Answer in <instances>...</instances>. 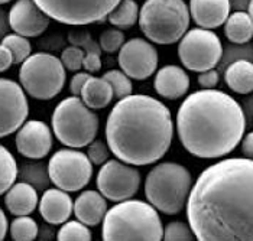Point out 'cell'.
<instances>
[{"label": "cell", "instance_id": "cell-1", "mask_svg": "<svg viewBox=\"0 0 253 241\" xmlns=\"http://www.w3.org/2000/svg\"><path fill=\"white\" fill-rule=\"evenodd\" d=\"M200 241H253V159L229 158L206 168L187 200Z\"/></svg>", "mask_w": 253, "mask_h": 241}, {"label": "cell", "instance_id": "cell-2", "mask_svg": "<svg viewBox=\"0 0 253 241\" xmlns=\"http://www.w3.org/2000/svg\"><path fill=\"white\" fill-rule=\"evenodd\" d=\"M174 138L171 111L145 94L120 99L106 121V140L119 161L146 166L167 155Z\"/></svg>", "mask_w": 253, "mask_h": 241}, {"label": "cell", "instance_id": "cell-3", "mask_svg": "<svg viewBox=\"0 0 253 241\" xmlns=\"http://www.w3.org/2000/svg\"><path fill=\"white\" fill-rule=\"evenodd\" d=\"M176 133L184 149L200 159H218L239 146L246 117L232 96L214 88L190 94L176 111Z\"/></svg>", "mask_w": 253, "mask_h": 241}, {"label": "cell", "instance_id": "cell-4", "mask_svg": "<svg viewBox=\"0 0 253 241\" xmlns=\"http://www.w3.org/2000/svg\"><path fill=\"white\" fill-rule=\"evenodd\" d=\"M164 236L162 221L154 205L140 200H125L107 209L101 237L106 241H159Z\"/></svg>", "mask_w": 253, "mask_h": 241}, {"label": "cell", "instance_id": "cell-5", "mask_svg": "<svg viewBox=\"0 0 253 241\" xmlns=\"http://www.w3.org/2000/svg\"><path fill=\"white\" fill-rule=\"evenodd\" d=\"M193 176L175 162H162L151 169L145 181V195L151 205L167 215L179 214L187 205Z\"/></svg>", "mask_w": 253, "mask_h": 241}, {"label": "cell", "instance_id": "cell-6", "mask_svg": "<svg viewBox=\"0 0 253 241\" xmlns=\"http://www.w3.org/2000/svg\"><path fill=\"white\" fill-rule=\"evenodd\" d=\"M190 9L184 0H146L139 7L142 34L158 45H172L190 28Z\"/></svg>", "mask_w": 253, "mask_h": 241}, {"label": "cell", "instance_id": "cell-7", "mask_svg": "<svg viewBox=\"0 0 253 241\" xmlns=\"http://www.w3.org/2000/svg\"><path fill=\"white\" fill-rule=\"evenodd\" d=\"M51 124L55 138L64 146L80 149L88 146L96 139L98 116L78 96H71L55 107Z\"/></svg>", "mask_w": 253, "mask_h": 241}, {"label": "cell", "instance_id": "cell-8", "mask_svg": "<svg viewBox=\"0 0 253 241\" xmlns=\"http://www.w3.org/2000/svg\"><path fill=\"white\" fill-rule=\"evenodd\" d=\"M65 67L51 54H31L20 65V85L35 100L46 101L57 97L65 85Z\"/></svg>", "mask_w": 253, "mask_h": 241}, {"label": "cell", "instance_id": "cell-9", "mask_svg": "<svg viewBox=\"0 0 253 241\" xmlns=\"http://www.w3.org/2000/svg\"><path fill=\"white\" fill-rule=\"evenodd\" d=\"M178 42V58L190 71L203 72L221 61L223 45L211 29H190Z\"/></svg>", "mask_w": 253, "mask_h": 241}, {"label": "cell", "instance_id": "cell-10", "mask_svg": "<svg viewBox=\"0 0 253 241\" xmlns=\"http://www.w3.org/2000/svg\"><path fill=\"white\" fill-rule=\"evenodd\" d=\"M51 18L64 25L84 26L101 22L122 0H34Z\"/></svg>", "mask_w": 253, "mask_h": 241}, {"label": "cell", "instance_id": "cell-11", "mask_svg": "<svg viewBox=\"0 0 253 241\" xmlns=\"http://www.w3.org/2000/svg\"><path fill=\"white\" fill-rule=\"evenodd\" d=\"M51 182L62 191L76 192L83 189L93 176V163L87 153L73 147L61 149L48 162Z\"/></svg>", "mask_w": 253, "mask_h": 241}, {"label": "cell", "instance_id": "cell-12", "mask_svg": "<svg viewBox=\"0 0 253 241\" xmlns=\"http://www.w3.org/2000/svg\"><path fill=\"white\" fill-rule=\"evenodd\" d=\"M98 192L113 202L132 198L140 186V173L132 165L109 159L101 165L97 173Z\"/></svg>", "mask_w": 253, "mask_h": 241}, {"label": "cell", "instance_id": "cell-13", "mask_svg": "<svg viewBox=\"0 0 253 241\" xmlns=\"http://www.w3.org/2000/svg\"><path fill=\"white\" fill-rule=\"evenodd\" d=\"M158 51L143 38H132L119 49L117 62L122 71L132 80H148L158 68Z\"/></svg>", "mask_w": 253, "mask_h": 241}, {"label": "cell", "instance_id": "cell-14", "mask_svg": "<svg viewBox=\"0 0 253 241\" xmlns=\"http://www.w3.org/2000/svg\"><path fill=\"white\" fill-rule=\"evenodd\" d=\"M29 114L25 91L16 81L0 78V139L18 132Z\"/></svg>", "mask_w": 253, "mask_h": 241}, {"label": "cell", "instance_id": "cell-15", "mask_svg": "<svg viewBox=\"0 0 253 241\" xmlns=\"http://www.w3.org/2000/svg\"><path fill=\"white\" fill-rule=\"evenodd\" d=\"M15 143L23 158L39 161L48 156L52 149V132L43 121H25L18 129Z\"/></svg>", "mask_w": 253, "mask_h": 241}, {"label": "cell", "instance_id": "cell-16", "mask_svg": "<svg viewBox=\"0 0 253 241\" xmlns=\"http://www.w3.org/2000/svg\"><path fill=\"white\" fill-rule=\"evenodd\" d=\"M51 18L39 7L34 0H18L10 7L9 25L15 34L25 38H37L42 35Z\"/></svg>", "mask_w": 253, "mask_h": 241}, {"label": "cell", "instance_id": "cell-17", "mask_svg": "<svg viewBox=\"0 0 253 241\" xmlns=\"http://www.w3.org/2000/svg\"><path fill=\"white\" fill-rule=\"evenodd\" d=\"M38 205L39 214L45 221L51 225H61L71 217L74 202L67 191L59 188H49L42 194Z\"/></svg>", "mask_w": 253, "mask_h": 241}, {"label": "cell", "instance_id": "cell-18", "mask_svg": "<svg viewBox=\"0 0 253 241\" xmlns=\"http://www.w3.org/2000/svg\"><path fill=\"white\" fill-rule=\"evenodd\" d=\"M230 7V0H190L188 6L195 25L204 29H215L224 25Z\"/></svg>", "mask_w": 253, "mask_h": 241}, {"label": "cell", "instance_id": "cell-19", "mask_svg": "<svg viewBox=\"0 0 253 241\" xmlns=\"http://www.w3.org/2000/svg\"><path fill=\"white\" fill-rule=\"evenodd\" d=\"M154 88L162 99L178 100L190 90V77L178 65H165L155 75Z\"/></svg>", "mask_w": 253, "mask_h": 241}, {"label": "cell", "instance_id": "cell-20", "mask_svg": "<svg viewBox=\"0 0 253 241\" xmlns=\"http://www.w3.org/2000/svg\"><path fill=\"white\" fill-rule=\"evenodd\" d=\"M73 211L78 221L88 227H96L107 212V201L97 191H84L74 201Z\"/></svg>", "mask_w": 253, "mask_h": 241}, {"label": "cell", "instance_id": "cell-21", "mask_svg": "<svg viewBox=\"0 0 253 241\" xmlns=\"http://www.w3.org/2000/svg\"><path fill=\"white\" fill-rule=\"evenodd\" d=\"M38 191L28 182L13 183L6 195L4 205L12 215H29L38 207Z\"/></svg>", "mask_w": 253, "mask_h": 241}, {"label": "cell", "instance_id": "cell-22", "mask_svg": "<svg viewBox=\"0 0 253 241\" xmlns=\"http://www.w3.org/2000/svg\"><path fill=\"white\" fill-rule=\"evenodd\" d=\"M80 99L88 108L101 110V108H106L112 103L115 96H113V90L109 81L104 80L103 77L97 78V77L90 75L81 88Z\"/></svg>", "mask_w": 253, "mask_h": 241}, {"label": "cell", "instance_id": "cell-23", "mask_svg": "<svg viewBox=\"0 0 253 241\" xmlns=\"http://www.w3.org/2000/svg\"><path fill=\"white\" fill-rule=\"evenodd\" d=\"M224 81L236 94L246 96L253 93V62L248 60L232 62L224 72Z\"/></svg>", "mask_w": 253, "mask_h": 241}, {"label": "cell", "instance_id": "cell-24", "mask_svg": "<svg viewBox=\"0 0 253 241\" xmlns=\"http://www.w3.org/2000/svg\"><path fill=\"white\" fill-rule=\"evenodd\" d=\"M224 35L232 43L245 45L253 38V19L248 12H234L224 22Z\"/></svg>", "mask_w": 253, "mask_h": 241}, {"label": "cell", "instance_id": "cell-25", "mask_svg": "<svg viewBox=\"0 0 253 241\" xmlns=\"http://www.w3.org/2000/svg\"><path fill=\"white\" fill-rule=\"evenodd\" d=\"M106 19L117 29H129L137 23L139 6L135 0H122Z\"/></svg>", "mask_w": 253, "mask_h": 241}, {"label": "cell", "instance_id": "cell-26", "mask_svg": "<svg viewBox=\"0 0 253 241\" xmlns=\"http://www.w3.org/2000/svg\"><path fill=\"white\" fill-rule=\"evenodd\" d=\"M18 163L13 155L0 144V195L6 194L7 189L18 178Z\"/></svg>", "mask_w": 253, "mask_h": 241}, {"label": "cell", "instance_id": "cell-27", "mask_svg": "<svg viewBox=\"0 0 253 241\" xmlns=\"http://www.w3.org/2000/svg\"><path fill=\"white\" fill-rule=\"evenodd\" d=\"M20 179L23 182L31 183L37 191L46 189L49 185V173H48V168L43 166V163H28L23 165L20 169Z\"/></svg>", "mask_w": 253, "mask_h": 241}, {"label": "cell", "instance_id": "cell-28", "mask_svg": "<svg viewBox=\"0 0 253 241\" xmlns=\"http://www.w3.org/2000/svg\"><path fill=\"white\" fill-rule=\"evenodd\" d=\"M10 237L15 241H32L38 237L39 228L37 221L28 215H19L10 222Z\"/></svg>", "mask_w": 253, "mask_h": 241}, {"label": "cell", "instance_id": "cell-29", "mask_svg": "<svg viewBox=\"0 0 253 241\" xmlns=\"http://www.w3.org/2000/svg\"><path fill=\"white\" fill-rule=\"evenodd\" d=\"M1 43L12 52L15 65L22 64L32 52V46H31V42L28 40V38H25L22 35H18V34L6 35L1 39Z\"/></svg>", "mask_w": 253, "mask_h": 241}, {"label": "cell", "instance_id": "cell-30", "mask_svg": "<svg viewBox=\"0 0 253 241\" xmlns=\"http://www.w3.org/2000/svg\"><path fill=\"white\" fill-rule=\"evenodd\" d=\"M93 234L88 225L81 221H65L57 233V240L59 241H90Z\"/></svg>", "mask_w": 253, "mask_h": 241}, {"label": "cell", "instance_id": "cell-31", "mask_svg": "<svg viewBox=\"0 0 253 241\" xmlns=\"http://www.w3.org/2000/svg\"><path fill=\"white\" fill-rule=\"evenodd\" d=\"M103 78L109 81V84L112 85L113 96L116 97L117 100L125 99V97L132 94V90H133L132 81L123 71H120V69H110V71H107L103 75Z\"/></svg>", "mask_w": 253, "mask_h": 241}, {"label": "cell", "instance_id": "cell-32", "mask_svg": "<svg viewBox=\"0 0 253 241\" xmlns=\"http://www.w3.org/2000/svg\"><path fill=\"white\" fill-rule=\"evenodd\" d=\"M195 236L190 224L182 221H172L165 225L162 240L167 241H191Z\"/></svg>", "mask_w": 253, "mask_h": 241}, {"label": "cell", "instance_id": "cell-33", "mask_svg": "<svg viewBox=\"0 0 253 241\" xmlns=\"http://www.w3.org/2000/svg\"><path fill=\"white\" fill-rule=\"evenodd\" d=\"M98 43L100 48L107 54L117 52L125 43V34L120 29H107L100 35Z\"/></svg>", "mask_w": 253, "mask_h": 241}, {"label": "cell", "instance_id": "cell-34", "mask_svg": "<svg viewBox=\"0 0 253 241\" xmlns=\"http://www.w3.org/2000/svg\"><path fill=\"white\" fill-rule=\"evenodd\" d=\"M84 49L80 46H68L61 54V62L65 67V69L77 72L80 68H83V60H84Z\"/></svg>", "mask_w": 253, "mask_h": 241}, {"label": "cell", "instance_id": "cell-35", "mask_svg": "<svg viewBox=\"0 0 253 241\" xmlns=\"http://www.w3.org/2000/svg\"><path fill=\"white\" fill-rule=\"evenodd\" d=\"M88 152H87V156L88 159L91 161L93 165H103L109 161L110 158V149H109V144L104 143L103 140H94L91 141L88 146Z\"/></svg>", "mask_w": 253, "mask_h": 241}, {"label": "cell", "instance_id": "cell-36", "mask_svg": "<svg viewBox=\"0 0 253 241\" xmlns=\"http://www.w3.org/2000/svg\"><path fill=\"white\" fill-rule=\"evenodd\" d=\"M84 60H83V68L88 74H96L101 68V60H100V51L97 45L90 46V49L84 51Z\"/></svg>", "mask_w": 253, "mask_h": 241}, {"label": "cell", "instance_id": "cell-37", "mask_svg": "<svg viewBox=\"0 0 253 241\" xmlns=\"http://www.w3.org/2000/svg\"><path fill=\"white\" fill-rule=\"evenodd\" d=\"M197 81H198V85L201 88H214L220 82V74L215 68H211V69L200 72Z\"/></svg>", "mask_w": 253, "mask_h": 241}, {"label": "cell", "instance_id": "cell-38", "mask_svg": "<svg viewBox=\"0 0 253 241\" xmlns=\"http://www.w3.org/2000/svg\"><path fill=\"white\" fill-rule=\"evenodd\" d=\"M90 77L88 72H78L71 78V82H70V91L73 96H78L80 97V93H81V88L84 85V82L87 81V78Z\"/></svg>", "mask_w": 253, "mask_h": 241}, {"label": "cell", "instance_id": "cell-39", "mask_svg": "<svg viewBox=\"0 0 253 241\" xmlns=\"http://www.w3.org/2000/svg\"><path fill=\"white\" fill-rule=\"evenodd\" d=\"M12 65H13L12 52L3 43H0V72L7 71Z\"/></svg>", "mask_w": 253, "mask_h": 241}, {"label": "cell", "instance_id": "cell-40", "mask_svg": "<svg viewBox=\"0 0 253 241\" xmlns=\"http://www.w3.org/2000/svg\"><path fill=\"white\" fill-rule=\"evenodd\" d=\"M242 153L245 158L253 159V132L242 138Z\"/></svg>", "mask_w": 253, "mask_h": 241}, {"label": "cell", "instance_id": "cell-41", "mask_svg": "<svg viewBox=\"0 0 253 241\" xmlns=\"http://www.w3.org/2000/svg\"><path fill=\"white\" fill-rule=\"evenodd\" d=\"M7 218H6V214L3 212V209L0 208V241L4 240L6 234H7Z\"/></svg>", "mask_w": 253, "mask_h": 241}, {"label": "cell", "instance_id": "cell-42", "mask_svg": "<svg viewBox=\"0 0 253 241\" xmlns=\"http://www.w3.org/2000/svg\"><path fill=\"white\" fill-rule=\"evenodd\" d=\"M248 13L251 15V18L253 19V0L249 1V6H248Z\"/></svg>", "mask_w": 253, "mask_h": 241}, {"label": "cell", "instance_id": "cell-43", "mask_svg": "<svg viewBox=\"0 0 253 241\" xmlns=\"http://www.w3.org/2000/svg\"><path fill=\"white\" fill-rule=\"evenodd\" d=\"M9 1H12V0H0V4H4V3H9Z\"/></svg>", "mask_w": 253, "mask_h": 241}]
</instances>
